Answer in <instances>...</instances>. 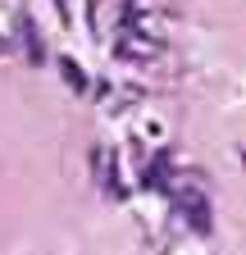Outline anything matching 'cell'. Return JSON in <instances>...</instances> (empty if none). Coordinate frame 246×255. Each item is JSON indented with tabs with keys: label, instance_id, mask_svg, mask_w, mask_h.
Returning <instances> with one entry per match:
<instances>
[{
	"label": "cell",
	"instance_id": "cell-2",
	"mask_svg": "<svg viewBox=\"0 0 246 255\" xmlns=\"http://www.w3.org/2000/svg\"><path fill=\"white\" fill-rule=\"evenodd\" d=\"M59 69H64V78H69V87H82L87 78H82V69H78V64L73 59H64V64H59Z\"/></svg>",
	"mask_w": 246,
	"mask_h": 255
},
{
	"label": "cell",
	"instance_id": "cell-1",
	"mask_svg": "<svg viewBox=\"0 0 246 255\" xmlns=\"http://www.w3.org/2000/svg\"><path fill=\"white\" fill-rule=\"evenodd\" d=\"M18 32H23V46H27V64H41V37L27 14H18Z\"/></svg>",
	"mask_w": 246,
	"mask_h": 255
},
{
	"label": "cell",
	"instance_id": "cell-3",
	"mask_svg": "<svg viewBox=\"0 0 246 255\" xmlns=\"http://www.w3.org/2000/svg\"><path fill=\"white\" fill-rule=\"evenodd\" d=\"M0 46H5V41H0Z\"/></svg>",
	"mask_w": 246,
	"mask_h": 255
}]
</instances>
